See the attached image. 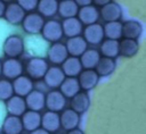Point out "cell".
I'll return each mask as SVG.
<instances>
[{"mask_svg":"<svg viewBox=\"0 0 146 134\" xmlns=\"http://www.w3.org/2000/svg\"><path fill=\"white\" fill-rule=\"evenodd\" d=\"M48 68H49L48 61L44 58H41V57L30 58L26 61L25 66H24V70L26 73V76L30 77L32 81L33 79L38 81V79L43 78Z\"/></svg>","mask_w":146,"mask_h":134,"instance_id":"cell-1","label":"cell"},{"mask_svg":"<svg viewBox=\"0 0 146 134\" xmlns=\"http://www.w3.org/2000/svg\"><path fill=\"white\" fill-rule=\"evenodd\" d=\"M24 49H25L24 40L21 35L17 34L7 36L2 44V51L7 58L18 59V57L23 55Z\"/></svg>","mask_w":146,"mask_h":134,"instance_id":"cell-2","label":"cell"},{"mask_svg":"<svg viewBox=\"0 0 146 134\" xmlns=\"http://www.w3.org/2000/svg\"><path fill=\"white\" fill-rule=\"evenodd\" d=\"M41 35L46 41H48L50 43L59 42V40L63 37L60 22H58L56 19L46 20L43 24V27L41 30Z\"/></svg>","mask_w":146,"mask_h":134,"instance_id":"cell-3","label":"cell"},{"mask_svg":"<svg viewBox=\"0 0 146 134\" xmlns=\"http://www.w3.org/2000/svg\"><path fill=\"white\" fill-rule=\"evenodd\" d=\"M44 18L39 15L38 12H29L25 15L23 22H22V27L27 34H39L41 33V30L44 24Z\"/></svg>","mask_w":146,"mask_h":134,"instance_id":"cell-4","label":"cell"},{"mask_svg":"<svg viewBox=\"0 0 146 134\" xmlns=\"http://www.w3.org/2000/svg\"><path fill=\"white\" fill-rule=\"evenodd\" d=\"M81 36L84 39L87 44H91V45L100 44L102 41L104 40L103 25H100L99 23H96V24H91V25L86 26L82 30Z\"/></svg>","mask_w":146,"mask_h":134,"instance_id":"cell-5","label":"cell"},{"mask_svg":"<svg viewBox=\"0 0 146 134\" xmlns=\"http://www.w3.org/2000/svg\"><path fill=\"white\" fill-rule=\"evenodd\" d=\"M23 72H24V66L19 59L7 58L2 62V75L5 76L6 79L14 81L15 78L23 75Z\"/></svg>","mask_w":146,"mask_h":134,"instance_id":"cell-6","label":"cell"},{"mask_svg":"<svg viewBox=\"0 0 146 134\" xmlns=\"http://www.w3.org/2000/svg\"><path fill=\"white\" fill-rule=\"evenodd\" d=\"M66 106V98L58 91V90H51L46 94V101L44 107L48 109V111L52 112H59L65 109Z\"/></svg>","mask_w":146,"mask_h":134,"instance_id":"cell-7","label":"cell"},{"mask_svg":"<svg viewBox=\"0 0 146 134\" xmlns=\"http://www.w3.org/2000/svg\"><path fill=\"white\" fill-rule=\"evenodd\" d=\"M67 57H68L67 50L65 48V44L62 42L51 43L47 50V59L54 66L62 65Z\"/></svg>","mask_w":146,"mask_h":134,"instance_id":"cell-8","label":"cell"},{"mask_svg":"<svg viewBox=\"0 0 146 134\" xmlns=\"http://www.w3.org/2000/svg\"><path fill=\"white\" fill-rule=\"evenodd\" d=\"M121 16H122L121 6L115 1H108L99 10V17H102V19L106 23L120 22Z\"/></svg>","mask_w":146,"mask_h":134,"instance_id":"cell-9","label":"cell"},{"mask_svg":"<svg viewBox=\"0 0 146 134\" xmlns=\"http://www.w3.org/2000/svg\"><path fill=\"white\" fill-rule=\"evenodd\" d=\"M76 78L80 85V90L83 92H88L96 87L100 77L94 69H82V72L79 74Z\"/></svg>","mask_w":146,"mask_h":134,"instance_id":"cell-10","label":"cell"},{"mask_svg":"<svg viewBox=\"0 0 146 134\" xmlns=\"http://www.w3.org/2000/svg\"><path fill=\"white\" fill-rule=\"evenodd\" d=\"M76 18L80 20V23L82 25H91V24H96L99 19V9L94 6L92 3L89 6H84V7H80Z\"/></svg>","mask_w":146,"mask_h":134,"instance_id":"cell-11","label":"cell"},{"mask_svg":"<svg viewBox=\"0 0 146 134\" xmlns=\"http://www.w3.org/2000/svg\"><path fill=\"white\" fill-rule=\"evenodd\" d=\"M65 79V75L59 66H51L48 68L43 76V82L44 84L52 90H56L60 86L63 81Z\"/></svg>","mask_w":146,"mask_h":134,"instance_id":"cell-12","label":"cell"},{"mask_svg":"<svg viewBox=\"0 0 146 134\" xmlns=\"http://www.w3.org/2000/svg\"><path fill=\"white\" fill-rule=\"evenodd\" d=\"M25 15H26L25 11L18 6L17 2H10V3L6 5L3 17L10 25H19V24H22Z\"/></svg>","mask_w":146,"mask_h":134,"instance_id":"cell-13","label":"cell"},{"mask_svg":"<svg viewBox=\"0 0 146 134\" xmlns=\"http://www.w3.org/2000/svg\"><path fill=\"white\" fill-rule=\"evenodd\" d=\"M25 104L27 110L36 111L39 112L44 108V101H46V94L40 90H32L25 98Z\"/></svg>","mask_w":146,"mask_h":134,"instance_id":"cell-14","label":"cell"},{"mask_svg":"<svg viewBox=\"0 0 146 134\" xmlns=\"http://www.w3.org/2000/svg\"><path fill=\"white\" fill-rule=\"evenodd\" d=\"M64 44H65V48L70 57L80 58V56L88 49V44L81 35L67 39V41Z\"/></svg>","mask_w":146,"mask_h":134,"instance_id":"cell-15","label":"cell"},{"mask_svg":"<svg viewBox=\"0 0 146 134\" xmlns=\"http://www.w3.org/2000/svg\"><path fill=\"white\" fill-rule=\"evenodd\" d=\"M11 84H13L14 94L22 97V98H25L32 90H34L33 81L26 75H21L19 77L15 78L11 82Z\"/></svg>","mask_w":146,"mask_h":134,"instance_id":"cell-16","label":"cell"},{"mask_svg":"<svg viewBox=\"0 0 146 134\" xmlns=\"http://www.w3.org/2000/svg\"><path fill=\"white\" fill-rule=\"evenodd\" d=\"M59 123H60V127L67 132L75 129L80 124V115L74 110H72L71 108L64 109L59 115Z\"/></svg>","mask_w":146,"mask_h":134,"instance_id":"cell-17","label":"cell"},{"mask_svg":"<svg viewBox=\"0 0 146 134\" xmlns=\"http://www.w3.org/2000/svg\"><path fill=\"white\" fill-rule=\"evenodd\" d=\"M6 110H7L8 115H10V116L21 117L27 110L24 98L15 95V94L13 97H10L6 101Z\"/></svg>","mask_w":146,"mask_h":134,"instance_id":"cell-18","label":"cell"},{"mask_svg":"<svg viewBox=\"0 0 146 134\" xmlns=\"http://www.w3.org/2000/svg\"><path fill=\"white\" fill-rule=\"evenodd\" d=\"M23 129L27 132H33L41 126V115L40 112L32 111V110H26L22 116H21Z\"/></svg>","mask_w":146,"mask_h":134,"instance_id":"cell-19","label":"cell"},{"mask_svg":"<svg viewBox=\"0 0 146 134\" xmlns=\"http://www.w3.org/2000/svg\"><path fill=\"white\" fill-rule=\"evenodd\" d=\"M60 25H62L63 35H65L67 39L81 35L82 30H83L82 24L80 23V20L76 17L63 19V22L60 23Z\"/></svg>","mask_w":146,"mask_h":134,"instance_id":"cell-20","label":"cell"},{"mask_svg":"<svg viewBox=\"0 0 146 134\" xmlns=\"http://www.w3.org/2000/svg\"><path fill=\"white\" fill-rule=\"evenodd\" d=\"M40 127L42 129L47 131L48 133H56L60 127L59 115L57 112H52V111L47 110L41 116V126Z\"/></svg>","mask_w":146,"mask_h":134,"instance_id":"cell-21","label":"cell"},{"mask_svg":"<svg viewBox=\"0 0 146 134\" xmlns=\"http://www.w3.org/2000/svg\"><path fill=\"white\" fill-rule=\"evenodd\" d=\"M143 33V26L137 20H127L122 24V37L138 40Z\"/></svg>","mask_w":146,"mask_h":134,"instance_id":"cell-22","label":"cell"},{"mask_svg":"<svg viewBox=\"0 0 146 134\" xmlns=\"http://www.w3.org/2000/svg\"><path fill=\"white\" fill-rule=\"evenodd\" d=\"M62 70L65 75V77H78L79 74L82 72V66L80 62V59L76 57H67L65 61L62 64Z\"/></svg>","mask_w":146,"mask_h":134,"instance_id":"cell-23","label":"cell"},{"mask_svg":"<svg viewBox=\"0 0 146 134\" xmlns=\"http://www.w3.org/2000/svg\"><path fill=\"white\" fill-rule=\"evenodd\" d=\"M89 106H90V98L87 92L80 91L73 98H71V109L78 112L79 115L84 114L89 109Z\"/></svg>","mask_w":146,"mask_h":134,"instance_id":"cell-24","label":"cell"},{"mask_svg":"<svg viewBox=\"0 0 146 134\" xmlns=\"http://www.w3.org/2000/svg\"><path fill=\"white\" fill-rule=\"evenodd\" d=\"M78 11H79V6L76 5L75 0H62V1H58L57 14H59V16L63 19L76 17Z\"/></svg>","mask_w":146,"mask_h":134,"instance_id":"cell-25","label":"cell"},{"mask_svg":"<svg viewBox=\"0 0 146 134\" xmlns=\"http://www.w3.org/2000/svg\"><path fill=\"white\" fill-rule=\"evenodd\" d=\"M139 51V43L136 40L122 39L119 41V55L124 58H132Z\"/></svg>","mask_w":146,"mask_h":134,"instance_id":"cell-26","label":"cell"},{"mask_svg":"<svg viewBox=\"0 0 146 134\" xmlns=\"http://www.w3.org/2000/svg\"><path fill=\"white\" fill-rule=\"evenodd\" d=\"M1 129L3 134H22L23 125L21 117L8 115L2 122Z\"/></svg>","mask_w":146,"mask_h":134,"instance_id":"cell-27","label":"cell"},{"mask_svg":"<svg viewBox=\"0 0 146 134\" xmlns=\"http://www.w3.org/2000/svg\"><path fill=\"white\" fill-rule=\"evenodd\" d=\"M38 14L43 18H51L57 14L58 1L57 0H38Z\"/></svg>","mask_w":146,"mask_h":134,"instance_id":"cell-28","label":"cell"},{"mask_svg":"<svg viewBox=\"0 0 146 134\" xmlns=\"http://www.w3.org/2000/svg\"><path fill=\"white\" fill-rule=\"evenodd\" d=\"M80 62L84 69H95L98 60L100 59V53L96 49H87L80 56Z\"/></svg>","mask_w":146,"mask_h":134,"instance_id":"cell-29","label":"cell"},{"mask_svg":"<svg viewBox=\"0 0 146 134\" xmlns=\"http://www.w3.org/2000/svg\"><path fill=\"white\" fill-rule=\"evenodd\" d=\"M58 91L65 98H73L76 93H79L81 91L78 78L76 77H65V79L60 84Z\"/></svg>","mask_w":146,"mask_h":134,"instance_id":"cell-30","label":"cell"},{"mask_svg":"<svg viewBox=\"0 0 146 134\" xmlns=\"http://www.w3.org/2000/svg\"><path fill=\"white\" fill-rule=\"evenodd\" d=\"M115 68H116V62L114 59L100 57L94 70L97 73L99 77H105V76H110L111 74H113Z\"/></svg>","mask_w":146,"mask_h":134,"instance_id":"cell-31","label":"cell"},{"mask_svg":"<svg viewBox=\"0 0 146 134\" xmlns=\"http://www.w3.org/2000/svg\"><path fill=\"white\" fill-rule=\"evenodd\" d=\"M99 53L102 55L100 57L105 58H111L114 59L119 56V41L115 40H103L100 43V49Z\"/></svg>","mask_w":146,"mask_h":134,"instance_id":"cell-32","label":"cell"},{"mask_svg":"<svg viewBox=\"0 0 146 134\" xmlns=\"http://www.w3.org/2000/svg\"><path fill=\"white\" fill-rule=\"evenodd\" d=\"M104 37L108 40L119 41L122 37V23L121 22H110L103 26Z\"/></svg>","mask_w":146,"mask_h":134,"instance_id":"cell-33","label":"cell"},{"mask_svg":"<svg viewBox=\"0 0 146 134\" xmlns=\"http://www.w3.org/2000/svg\"><path fill=\"white\" fill-rule=\"evenodd\" d=\"M14 95L11 81L6 78H0V101H7Z\"/></svg>","mask_w":146,"mask_h":134,"instance_id":"cell-34","label":"cell"},{"mask_svg":"<svg viewBox=\"0 0 146 134\" xmlns=\"http://www.w3.org/2000/svg\"><path fill=\"white\" fill-rule=\"evenodd\" d=\"M17 3L25 11V14L33 12L34 9H36L38 7V0H18Z\"/></svg>","mask_w":146,"mask_h":134,"instance_id":"cell-35","label":"cell"},{"mask_svg":"<svg viewBox=\"0 0 146 134\" xmlns=\"http://www.w3.org/2000/svg\"><path fill=\"white\" fill-rule=\"evenodd\" d=\"M75 2H76V5L79 6V8H80V7H84V6H89V5L92 3L91 0H75Z\"/></svg>","mask_w":146,"mask_h":134,"instance_id":"cell-36","label":"cell"},{"mask_svg":"<svg viewBox=\"0 0 146 134\" xmlns=\"http://www.w3.org/2000/svg\"><path fill=\"white\" fill-rule=\"evenodd\" d=\"M30 134H50V133H48L47 131H44V129H42L40 127V128H38V129L33 131V132H30Z\"/></svg>","mask_w":146,"mask_h":134,"instance_id":"cell-37","label":"cell"},{"mask_svg":"<svg viewBox=\"0 0 146 134\" xmlns=\"http://www.w3.org/2000/svg\"><path fill=\"white\" fill-rule=\"evenodd\" d=\"M5 8H6V3L3 1L0 0V18L3 17V12H5Z\"/></svg>","mask_w":146,"mask_h":134,"instance_id":"cell-38","label":"cell"},{"mask_svg":"<svg viewBox=\"0 0 146 134\" xmlns=\"http://www.w3.org/2000/svg\"><path fill=\"white\" fill-rule=\"evenodd\" d=\"M67 134H84L81 129H79V128H75V129H72V131H68L67 132Z\"/></svg>","mask_w":146,"mask_h":134,"instance_id":"cell-39","label":"cell"},{"mask_svg":"<svg viewBox=\"0 0 146 134\" xmlns=\"http://www.w3.org/2000/svg\"><path fill=\"white\" fill-rule=\"evenodd\" d=\"M2 75V62L0 61V76Z\"/></svg>","mask_w":146,"mask_h":134,"instance_id":"cell-40","label":"cell"},{"mask_svg":"<svg viewBox=\"0 0 146 134\" xmlns=\"http://www.w3.org/2000/svg\"><path fill=\"white\" fill-rule=\"evenodd\" d=\"M54 134H62V133H54Z\"/></svg>","mask_w":146,"mask_h":134,"instance_id":"cell-41","label":"cell"},{"mask_svg":"<svg viewBox=\"0 0 146 134\" xmlns=\"http://www.w3.org/2000/svg\"><path fill=\"white\" fill-rule=\"evenodd\" d=\"M0 134H3V133H2V132H0Z\"/></svg>","mask_w":146,"mask_h":134,"instance_id":"cell-42","label":"cell"}]
</instances>
